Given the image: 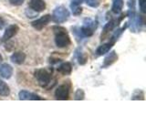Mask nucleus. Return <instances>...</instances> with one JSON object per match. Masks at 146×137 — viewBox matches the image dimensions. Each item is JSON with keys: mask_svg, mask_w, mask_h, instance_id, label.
Here are the masks:
<instances>
[{"mask_svg": "<svg viewBox=\"0 0 146 137\" xmlns=\"http://www.w3.org/2000/svg\"><path fill=\"white\" fill-rule=\"evenodd\" d=\"M97 29V23L91 19H85L83 26L80 29V33L83 37H90L94 33V30Z\"/></svg>", "mask_w": 146, "mask_h": 137, "instance_id": "4", "label": "nucleus"}, {"mask_svg": "<svg viewBox=\"0 0 146 137\" xmlns=\"http://www.w3.org/2000/svg\"><path fill=\"white\" fill-rule=\"evenodd\" d=\"M123 16L122 15V17H121L120 19H118V20H115V19H112V20H111V21H109L106 25L104 26V29H103V32H104V34H106V33H108L109 31H111V30H112L114 27H115L116 26H118L119 25V22H120L122 18H123Z\"/></svg>", "mask_w": 146, "mask_h": 137, "instance_id": "15", "label": "nucleus"}, {"mask_svg": "<svg viewBox=\"0 0 146 137\" xmlns=\"http://www.w3.org/2000/svg\"><path fill=\"white\" fill-rule=\"evenodd\" d=\"M5 24H6V22H5V20L3 19L2 17H0V30H1V29H3V27H4Z\"/></svg>", "mask_w": 146, "mask_h": 137, "instance_id": "25", "label": "nucleus"}, {"mask_svg": "<svg viewBox=\"0 0 146 137\" xmlns=\"http://www.w3.org/2000/svg\"><path fill=\"white\" fill-rule=\"evenodd\" d=\"M123 7V0H112L111 11L114 14H120Z\"/></svg>", "mask_w": 146, "mask_h": 137, "instance_id": "16", "label": "nucleus"}, {"mask_svg": "<svg viewBox=\"0 0 146 137\" xmlns=\"http://www.w3.org/2000/svg\"><path fill=\"white\" fill-rule=\"evenodd\" d=\"M18 31V27L17 25H10L7 27L6 31H5V33L2 37V39L1 41L2 42H6V41L9 40L11 38H13L14 36H15Z\"/></svg>", "mask_w": 146, "mask_h": 137, "instance_id": "7", "label": "nucleus"}, {"mask_svg": "<svg viewBox=\"0 0 146 137\" xmlns=\"http://www.w3.org/2000/svg\"><path fill=\"white\" fill-rule=\"evenodd\" d=\"M58 71L62 75H70L72 71V66L70 62H63L58 68Z\"/></svg>", "mask_w": 146, "mask_h": 137, "instance_id": "12", "label": "nucleus"}, {"mask_svg": "<svg viewBox=\"0 0 146 137\" xmlns=\"http://www.w3.org/2000/svg\"><path fill=\"white\" fill-rule=\"evenodd\" d=\"M29 6L31 8V10L35 12H42L46 8V3L44 0H29Z\"/></svg>", "mask_w": 146, "mask_h": 137, "instance_id": "8", "label": "nucleus"}, {"mask_svg": "<svg viewBox=\"0 0 146 137\" xmlns=\"http://www.w3.org/2000/svg\"><path fill=\"white\" fill-rule=\"evenodd\" d=\"M139 6L141 11L144 14L146 12V0H139Z\"/></svg>", "mask_w": 146, "mask_h": 137, "instance_id": "22", "label": "nucleus"}, {"mask_svg": "<svg viewBox=\"0 0 146 137\" xmlns=\"http://www.w3.org/2000/svg\"><path fill=\"white\" fill-rule=\"evenodd\" d=\"M51 20V16L50 15H45L43 17H41L38 19H36L31 23L32 27H34L36 30H41L44 27L47 26L48 23Z\"/></svg>", "mask_w": 146, "mask_h": 137, "instance_id": "5", "label": "nucleus"}, {"mask_svg": "<svg viewBox=\"0 0 146 137\" xmlns=\"http://www.w3.org/2000/svg\"><path fill=\"white\" fill-rule=\"evenodd\" d=\"M68 17H70V11H68L65 7L60 6V7H58L57 8H55L51 18L55 23L61 24V23H64L68 20Z\"/></svg>", "mask_w": 146, "mask_h": 137, "instance_id": "2", "label": "nucleus"}, {"mask_svg": "<svg viewBox=\"0 0 146 137\" xmlns=\"http://www.w3.org/2000/svg\"><path fill=\"white\" fill-rule=\"evenodd\" d=\"M55 32V43L58 48H66L70 46L71 41L70 36L68 35L67 30L62 27H54Z\"/></svg>", "mask_w": 146, "mask_h": 137, "instance_id": "1", "label": "nucleus"}, {"mask_svg": "<svg viewBox=\"0 0 146 137\" xmlns=\"http://www.w3.org/2000/svg\"><path fill=\"white\" fill-rule=\"evenodd\" d=\"M25 0H9L11 5L13 6H21V5L24 3Z\"/></svg>", "mask_w": 146, "mask_h": 137, "instance_id": "24", "label": "nucleus"}, {"mask_svg": "<svg viewBox=\"0 0 146 137\" xmlns=\"http://www.w3.org/2000/svg\"><path fill=\"white\" fill-rule=\"evenodd\" d=\"M85 0H71L70 7H80L82 3H84Z\"/></svg>", "mask_w": 146, "mask_h": 137, "instance_id": "21", "label": "nucleus"}, {"mask_svg": "<svg viewBox=\"0 0 146 137\" xmlns=\"http://www.w3.org/2000/svg\"><path fill=\"white\" fill-rule=\"evenodd\" d=\"M10 94V90L6 82L0 80V95L1 96H8Z\"/></svg>", "mask_w": 146, "mask_h": 137, "instance_id": "17", "label": "nucleus"}, {"mask_svg": "<svg viewBox=\"0 0 146 137\" xmlns=\"http://www.w3.org/2000/svg\"><path fill=\"white\" fill-rule=\"evenodd\" d=\"M68 96H70V90H68L67 85L58 86L55 91V97L57 100H65L68 99Z\"/></svg>", "mask_w": 146, "mask_h": 137, "instance_id": "6", "label": "nucleus"}, {"mask_svg": "<svg viewBox=\"0 0 146 137\" xmlns=\"http://www.w3.org/2000/svg\"><path fill=\"white\" fill-rule=\"evenodd\" d=\"M112 46H113V43H111V42L102 44V46H100V47L97 49L96 53H97V55H99V56H102V55L106 54L110 51V49H111Z\"/></svg>", "mask_w": 146, "mask_h": 137, "instance_id": "14", "label": "nucleus"}, {"mask_svg": "<svg viewBox=\"0 0 146 137\" xmlns=\"http://www.w3.org/2000/svg\"><path fill=\"white\" fill-rule=\"evenodd\" d=\"M85 3L91 7H98L99 6L98 0H85Z\"/></svg>", "mask_w": 146, "mask_h": 137, "instance_id": "20", "label": "nucleus"}, {"mask_svg": "<svg viewBox=\"0 0 146 137\" xmlns=\"http://www.w3.org/2000/svg\"><path fill=\"white\" fill-rule=\"evenodd\" d=\"M18 97H19V99L22 100H42V98H40L38 95H36L35 93H32V92H29V91H27V90H21V91H19V93H18Z\"/></svg>", "mask_w": 146, "mask_h": 137, "instance_id": "10", "label": "nucleus"}, {"mask_svg": "<svg viewBox=\"0 0 146 137\" xmlns=\"http://www.w3.org/2000/svg\"><path fill=\"white\" fill-rule=\"evenodd\" d=\"M34 76L41 87H46L47 85H48L50 80H51L50 73L47 70H45V68H38V70H36L34 72Z\"/></svg>", "mask_w": 146, "mask_h": 137, "instance_id": "3", "label": "nucleus"}, {"mask_svg": "<svg viewBox=\"0 0 146 137\" xmlns=\"http://www.w3.org/2000/svg\"><path fill=\"white\" fill-rule=\"evenodd\" d=\"M2 61H3V57L1 56V54H0V62H2Z\"/></svg>", "mask_w": 146, "mask_h": 137, "instance_id": "26", "label": "nucleus"}, {"mask_svg": "<svg viewBox=\"0 0 146 137\" xmlns=\"http://www.w3.org/2000/svg\"><path fill=\"white\" fill-rule=\"evenodd\" d=\"M11 61L15 64H17V65H20L23 62L25 61L26 59V54L24 52L18 51V52H15L12 56L10 57Z\"/></svg>", "mask_w": 146, "mask_h": 137, "instance_id": "11", "label": "nucleus"}, {"mask_svg": "<svg viewBox=\"0 0 146 137\" xmlns=\"http://www.w3.org/2000/svg\"><path fill=\"white\" fill-rule=\"evenodd\" d=\"M13 75V68L9 64L4 63L0 65V76L4 79H10Z\"/></svg>", "mask_w": 146, "mask_h": 137, "instance_id": "9", "label": "nucleus"}, {"mask_svg": "<svg viewBox=\"0 0 146 137\" xmlns=\"http://www.w3.org/2000/svg\"><path fill=\"white\" fill-rule=\"evenodd\" d=\"M72 13L74 14V15L78 16V15H80V14L82 12V7H72Z\"/></svg>", "mask_w": 146, "mask_h": 137, "instance_id": "23", "label": "nucleus"}, {"mask_svg": "<svg viewBox=\"0 0 146 137\" xmlns=\"http://www.w3.org/2000/svg\"><path fill=\"white\" fill-rule=\"evenodd\" d=\"M117 59H118V55H117V53L115 51L110 52V54L108 55V56L104 59L103 66L104 67H108L110 65H111V64H113L114 62L117 61Z\"/></svg>", "mask_w": 146, "mask_h": 137, "instance_id": "13", "label": "nucleus"}, {"mask_svg": "<svg viewBox=\"0 0 146 137\" xmlns=\"http://www.w3.org/2000/svg\"><path fill=\"white\" fill-rule=\"evenodd\" d=\"M87 59H88V58H87V56L84 54V53H79V56H78V61H79V63L80 64V65H83V64L86 63Z\"/></svg>", "mask_w": 146, "mask_h": 137, "instance_id": "19", "label": "nucleus"}, {"mask_svg": "<svg viewBox=\"0 0 146 137\" xmlns=\"http://www.w3.org/2000/svg\"><path fill=\"white\" fill-rule=\"evenodd\" d=\"M84 97H85V93H84L83 90L79 89V90H76V92H75V100H84Z\"/></svg>", "mask_w": 146, "mask_h": 137, "instance_id": "18", "label": "nucleus"}]
</instances>
